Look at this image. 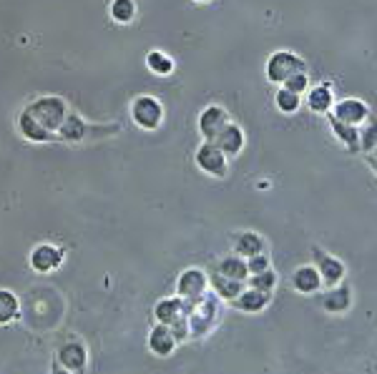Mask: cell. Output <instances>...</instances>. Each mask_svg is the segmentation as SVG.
Returning <instances> with one entry per match:
<instances>
[{
  "instance_id": "1",
  "label": "cell",
  "mask_w": 377,
  "mask_h": 374,
  "mask_svg": "<svg viewBox=\"0 0 377 374\" xmlns=\"http://www.w3.org/2000/svg\"><path fill=\"white\" fill-rule=\"evenodd\" d=\"M21 113H26V116L33 118L43 131H48V134L53 136L56 131L61 129L63 118L68 116V106H66V101L61 96H41L33 103H28Z\"/></svg>"
},
{
  "instance_id": "2",
  "label": "cell",
  "mask_w": 377,
  "mask_h": 374,
  "mask_svg": "<svg viewBox=\"0 0 377 374\" xmlns=\"http://www.w3.org/2000/svg\"><path fill=\"white\" fill-rule=\"evenodd\" d=\"M264 70H267V78H269V83L282 86V83H284L289 75L302 73L304 60L299 58L297 53H289V50H274V53L269 55V60H267Z\"/></svg>"
},
{
  "instance_id": "3",
  "label": "cell",
  "mask_w": 377,
  "mask_h": 374,
  "mask_svg": "<svg viewBox=\"0 0 377 374\" xmlns=\"http://www.w3.org/2000/svg\"><path fill=\"white\" fill-rule=\"evenodd\" d=\"M131 118L138 129L156 131L164 121V106L154 96H138L131 103Z\"/></svg>"
},
{
  "instance_id": "4",
  "label": "cell",
  "mask_w": 377,
  "mask_h": 374,
  "mask_svg": "<svg viewBox=\"0 0 377 374\" xmlns=\"http://www.w3.org/2000/svg\"><path fill=\"white\" fill-rule=\"evenodd\" d=\"M227 161L229 159L224 156V151L214 141H204L197 149V166L204 173H209V176H217V178L227 176Z\"/></svg>"
},
{
  "instance_id": "5",
  "label": "cell",
  "mask_w": 377,
  "mask_h": 374,
  "mask_svg": "<svg viewBox=\"0 0 377 374\" xmlns=\"http://www.w3.org/2000/svg\"><path fill=\"white\" fill-rule=\"evenodd\" d=\"M332 116H335L337 121H345V123H350V126H357V129H360L362 123L367 121V116H370V108H367L365 101H360V98H345V101L332 106Z\"/></svg>"
},
{
  "instance_id": "6",
  "label": "cell",
  "mask_w": 377,
  "mask_h": 374,
  "mask_svg": "<svg viewBox=\"0 0 377 374\" xmlns=\"http://www.w3.org/2000/svg\"><path fill=\"white\" fill-rule=\"evenodd\" d=\"M229 123V113L222 106H209L199 116V134L204 136V141H214L222 129Z\"/></svg>"
},
{
  "instance_id": "7",
  "label": "cell",
  "mask_w": 377,
  "mask_h": 374,
  "mask_svg": "<svg viewBox=\"0 0 377 374\" xmlns=\"http://www.w3.org/2000/svg\"><path fill=\"white\" fill-rule=\"evenodd\" d=\"M61 262H63V252H61V249H56L53 244L36 246V249H33V254H31V267L36 269V272H41V274H48V272H53V269H58Z\"/></svg>"
},
{
  "instance_id": "8",
  "label": "cell",
  "mask_w": 377,
  "mask_h": 374,
  "mask_svg": "<svg viewBox=\"0 0 377 374\" xmlns=\"http://www.w3.org/2000/svg\"><path fill=\"white\" fill-rule=\"evenodd\" d=\"M244 131L237 126V123H232L229 121L227 126L222 129V134L214 139V144L219 146V149L224 151V156L227 159H232V156H237V154H242V149H244Z\"/></svg>"
},
{
  "instance_id": "9",
  "label": "cell",
  "mask_w": 377,
  "mask_h": 374,
  "mask_svg": "<svg viewBox=\"0 0 377 374\" xmlns=\"http://www.w3.org/2000/svg\"><path fill=\"white\" fill-rule=\"evenodd\" d=\"M204 289H207V277L199 269H189L179 277V296L181 299L197 301L202 299Z\"/></svg>"
},
{
  "instance_id": "10",
  "label": "cell",
  "mask_w": 377,
  "mask_h": 374,
  "mask_svg": "<svg viewBox=\"0 0 377 374\" xmlns=\"http://www.w3.org/2000/svg\"><path fill=\"white\" fill-rule=\"evenodd\" d=\"M61 136V141H71V144H78L88 136V123L78 116V113H68L61 123V129L56 131Z\"/></svg>"
},
{
  "instance_id": "11",
  "label": "cell",
  "mask_w": 377,
  "mask_h": 374,
  "mask_svg": "<svg viewBox=\"0 0 377 374\" xmlns=\"http://www.w3.org/2000/svg\"><path fill=\"white\" fill-rule=\"evenodd\" d=\"M174 344H176V337H174V331H171V326H166V324L154 326V331H151V337H149V347L154 349L159 357H166V354L174 352Z\"/></svg>"
},
{
  "instance_id": "12",
  "label": "cell",
  "mask_w": 377,
  "mask_h": 374,
  "mask_svg": "<svg viewBox=\"0 0 377 374\" xmlns=\"http://www.w3.org/2000/svg\"><path fill=\"white\" fill-rule=\"evenodd\" d=\"M307 106H309V111H314V113H329V111H332V106H335V98H332V88H329L327 83L309 88Z\"/></svg>"
},
{
  "instance_id": "13",
  "label": "cell",
  "mask_w": 377,
  "mask_h": 374,
  "mask_svg": "<svg viewBox=\"0 0 377 374\" xmlns=\"http://www.w3.org/2000/svg\"><path fill=\"white\" fill-rule=\"evenodd\" d=\"M329 126H332L335 136L347 146V149L360 151V131H357V126H350V123H345V121H337L335 116H329Z\"/></svg>"
},
{
  "instance_id": "14",
  "label": "cell",
  "mask_w": 377,
  "mask_h": 374,
  "mask_svg": "<svg viewBox=\"0 0 377 374\" xmlns=\"http://www.w3.org/2000/svg\"><path fill=\"white\" fill-rule=\"evenodd\" d=\"M292 282H294V289H297V292L309 294V292H314V289L322 284V279H319V272L314 267H299L297 272H294Z\"/></svg>"
},
{
  "instance_id": "15",
  "label": "cell",
  "mask_w": 377,
  "mask_h": 374,
  "mask_svg": "<svg viewBox=\"0 0 377 374\" xmlns=\"http://www.w3.org/2000/svg\"><path fill=\"white\" fill-rule=\"evenodd\" d=\"M58 362L63 364L68 372H81L86 364V349L81 344H66L58 354Z\"/></svg>"
},
{
  "instance_id": "16",
  "label": "cell",
  "mask_w": 377,
  "mask_h": 374,
  "mask_svg": "<svg viewBox=\"0 0 377 374\" xmlns=\"http://www.w3.org/2000/svg\"><path fill=\"white\" fill-rule=\"evenodd\" d=\"M18 131H21L23 139L36 141V144H43V141H48V139H51L48 131H43L41 126H38V123L33 121V118L26 116V113H21V116H18Z\"/></svg>"
},
{
  "instance_id": "17",
  "label": "cell",
  "mask_w": 377,
  "mask_h": 374,
  "mask_svg": "<svg viewBox=\"0 0 377 374\" xmlns=\"http://www.w3.org/2000/svg\"><path fill=\"white\" fill-rule=\"evenodd\" d=\"M184 301L179 299H164L159 301V306H156V319L161 321V324H174L176 319H179L181 314H184Z\"/></svg>"
},
{
  "instance_id": "18",
  "label": "cell",
  "mask_w": 377,
  "mask_h": 374,
  "mask_svg": "<svg viewBox=\"0 0 377 374\" xmlns=\"http://www.w3.org/2000/svg\"><path fill=\"white\" fill-rule=\"evenodd\" d=\"M217 274H222V277H227V279H234V282H244V279L249 277V269H247V262H242L239 257H229L219 264Z\"/></svg>"
},
{
  "instance_id": "19",
  "label": "cell",
  "mask_w": 377,
  "mask_h": 374,
  "mask_svg": "<svg viewBox=\"0 0 377 374\" xmlns=\"http://www.w3.org/2000/svg\"><path fill=\"white\" fill-rule=\"evenodd\" d=\"M108 13H111V18L118 26H128L136 18V3L133 0H111Z\"/></svg>"
},
{
  "instance_id": "20",
  "label": "cell",
  "mask_w": 377,
  "mask_h": 374,
  "mask_svg": "<svg viewBox=\"0 0 377 374\" xmlns=\"http://www.w3.org/2000/svg\"><path fill=\"white\" fill-rule=\"evenodd\" d=\"M237 306L244 311H259L267 306V301H269V294L267 292H257V289H252V292H242L239 296H237Z\"/></svg>"
},
{
  "instance_id": "21",
  "label": "cell",
  "mask_w": 377,
  "mask_h": 374,
  "mask_svg": "<svg viewBox=\"0 0 377 374\" xmlns=\"http://www.w3.org/2000/svg\"><path fill=\"white\" fill-rule=\"evenodd\" d=\"M262 249H264V241H262L259 234H252V231H244L239 236V241H237V254L239 257H257V254H262Z\"/></svg>"
},
{
  "instance_id": "22",
  "label": "cell",
  "mask_w": 377,
  "mask_h": 374,
  "mask_svg": "<svg viewBox=\"0 0 377 374\" xmlns=\"http://www.w3.org/2000/svg\"><path fill=\"white\" fill-rule=\"evenodd\" d=\"M317 272H319V279H322V282H327V284H332V287H335V284L342 279V274H345V267H342L337 259L322 257V262H319Z\"/></svg>"
},
{
  "instance_id": "23",
  "label": "cell",
  "mask_w": 377,
  "mask_h": 374,
  "mask_svg": "<svg viewBox=\"0 0 377 374\" xmlns=\"http://www.w3.org/2000/svg\"><path fill=\"white\" fill-rule=\"evenodd\" d=\"M360 131V151H365V154H372L377 146V118L375 116H367V121L362 123Z\"/></svg>"
},
{
  "instance_id": "24",
  "label": "cell",
  "mask_w": 377,
  "mask_h": 374,
  "mask_svg": "<svg viewBox=\"0 0 377 374\" xmlns=\"http://www.w3.org/2000/svg\"><path fill=\"white\" fill-rule=\"evenodd\" d=\"M146 65H149V70L156 75H169L171 70H174V60H171V55L161 53V50H151V53L146 55Z\"/></svg>"
},
{
  "instance_id": "25",
  "label": "cell",
  "mask_w": 377,
  "mask_h": 374,
  "mask_svg": "<svg viewBox=\"0 0 377 374\" xmlns=\"http://www.w3.org/2000/svg\"><path fill=\"white\" fill-rule=\"evenodd\" d=\"M214 289L219 292V296L234 301L242 294V282H234V279H227V277H222V274H217V277H214Z\"/></svg>"
},
{
  "instance_id": "26",
  "label": "cell",
  "mask_w": 377,
  "mask_h": 374,
  "mask_svg": "<svg viewBox=\"0 0 377 374\" xmlns=\"http://www.w3.org/2000/svg\"><path fill=\"white\" fill-rule=\"evenodd\" d=\"M347 306H350V289H347V287L335 289V292H329V294L324 296V309L345 311Z\"/></svg>"
},
{
  "instance_id": "27",
  "label": "cell",
  "mask_w": 377,
  "mask_h": 374,
  "mask_svg": "<svg viewBox=\"0 0 377 374\" xmlns=\"http://www.w3.org/2000/svg\"><path fill=\"white\" fill-rule=\"evenodd\" d=\"M16 314H18V299L8 289H0V324H8L11 319H16Z\"/></svg>"
},
{
  "instance_id": "28",
  "label": "cell",
  "mask_w": 377,
  "mask_h": 374,
  "mask_svg": "<svg viewBox=\"0 0 377 374\" xmlns=\"http://www.w3.org/2000/svg\"><path fill=\"white\" fill-rule=\"evenodd\" d=\"M274 101H277V108H279L282 113H294L299 106H302V96L287 91V88H279L277 96H274Z\"/></svg>"
},
{
  "instance_id": "29",
  "label": "cell",
  "mask_w": 377,
  "mask_h": 374,
  "mask_svg": "<svg viewBox=\"0 0 377 374\" xmlns=\"http://www.w3.org/2000/svg\"><path fill=\"white\" fill-rule=\"evenodd\" d=\"M274 284H277L274 272H272V269H267V272L252 274V282H249V287H252V289H257V292H267V294H269L272 289H274Z\"/></svg>"
},
{
  "instance_id": "30",
  "label": "cell",
  "mask_w": 377,
  "mask_h": 374,
  "mask_svg": "<svg viewBox=\"0 0 377 374\" xmlns=\"http://www.w3.org/2000/svg\"><path fill=\"white\" fill-rule=\"evenodd\" d=\"M282 88H287V91H292V93H297V96H302L304 91H309V75L304 73H294V75H289L284 83H282Z\"/></svg>"
},
{
  "instance_id": "31",
  "label": "cell",
  "mask_w": 377,
  "mask_h": 374,
  "mask_svg": "<svg viewBox=\"0 0 377 374\" xmlns=\"http://www.w3.org/2000/svg\"><path fill=\"white\" fill-rule=\"evenodd\" d=\"M247 269H249V274L267 272V269H269V259H267L264 254H257V257H249V262H247Z\"/></svg>"
},
{
  "instance_id": "32",
  "label": "cell",
  "mask_w": 377,
  "mask_h": 374,
  "mask_svg": "<svg viewBox=\"0 0 377 374\" xmlns=\"http://www.w3.org/2000/svg\"><path fill=\"white\" fill-rule=\"evenodd\" d=\"M53 374H71V372H68V369L63 367V364L58 362V364H56V367H53Z\"/></svg>"
},
{
  "instance_id": "33",
  "label": "cell",
  "mask_w": 377,
  "mask_h": 374,
  "mask_svg": "<svg viewBox=\"0 0 377 374\" xmlns=\"http://www.w3.org/2000/svg\"><path fill=\"white\" fill-rule=\"evenodd\" d=\"M367 159H370V166L375 169V173H377V159H372V156H367Z\"/></svg>"
},
{
  "instance_id": "34",
  "label": "cell",
  "mask_w": 377,
  "mask_h": 374,
  "mask_svg": "<svg viewBox=\"0 0 377 374\" xmlns=\"http://www.w3.org/2000/svg\"><path fill=\"white\" fill-rule=\"evenodd\" d=\"M367 156H372V159H377V146H375V151H372V154H367Z\"/></svg>"
},
{
  "instance_id": "35",
  "label": "cell",
  "mask_w": 377,
  "mask_h": 374,
  "mask_svg": "<svg viewBox=\"0 0 377 374\" xmlns=\"http://www.w3.org/2000/svg\"><path fill=\"white\" fill-rule=\"evenodd\" d=\"M197 3H209V0H197Z\"/></svg>"
}]
</instances>
